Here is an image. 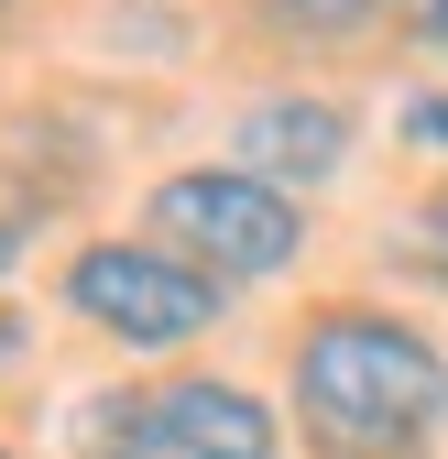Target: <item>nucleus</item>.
I'll return each mask as SVG.
<instances>
[{
    "mask_svg": "<svg viewBox=\"0 0 448 459\" xmlns=\"http://www.w3.org/2000/svg\"><path fill=\"white\" fill-rule=\"evenodd\" d=\"M230 153H241V176H263V186H317V176H340V153H350V121L328 99H263V109H241V132H230Z\"/></svg>",
    "mask_w": 448,
    "mask_h": 459,
    "instance_id": "5",
    "label": "nucleus"
},
{
    "mask_svg": "<svg viewBox=\"0 0 448 459\" xmlns=\"http://www.w3.org/2000/svg\"><path fill=\"white\" fill-rule=\"evenodd\" d=\"M372 12H394V0H273V22H306V33H361Z\"/></svg>",
    "mask_w": 448,
    "mask_h": 459,
    "instance_id": "6",
    "label": "nucleus"
},
{
    "mask_svg": "<svg viewBox=\"0 0 448 459\" xmlns=\"http://www.w3.org/2000/svg\"><path fill=\"white\" fill-rule=\"evenodd\" d=\"M296 405H306L317 448H340V459H405L448 416V361L426 351L416 328L340 307V317H317L296 339Z\"/></svg>",
    "mask_w": 448,
    "mask_h": 459,
    "instance_id": "1",
    "label": "nucleus"
},
{
    "mask_svg": "<svg viewBox=\"0 0 448 459\" xmlns=\"http://www.w3.org/2000/svg\"><path fill=\"white\" fill-rule=\"evenodd\" d=\"M405 132H416V143H437V153H448V99H416V109H405Z\"/></svg>",
    "mask_w": 448,
    "mask_h": 459,
    "instance_id": "7",
    "label": "nucleus"
},
{
    "mask_svg": "<svg viewBox=\"0 0 448 459\" xmlns=\"http://www.w3.org/2000/svg\"><path fill=\"white\" fill-rule=\"evenodd\" d=\"M22 263V219H0V273H12Z\"/></svg>",
    "mask_w": 448,
    "mask_h": 459,
    "instance_id": "8",
    "label": "nucleus"
},
{
    "mask_svg": "<svg viewBox=\"0 0 448 459\" xmlns=\"http://www.w3.org/2000/svg\"><path fill=\"white\" fill-rule=\"evenodd\" d=\"M0 459H12V448H0Z\"/></svg>",
    "mask_w": 448,
    "mask_h": 459,
    "instance_id": "10",
    "label": "nucleus"
},
{
    "mask_svg": "<svg viewBox=\"0 0 448 459\" xmlns=\"http://www.w3.org/2000/svg\"><path fill=\"white\" fill-rule=\"evenodd\" d=\"M66 307L109 339H132V351H176V339L219 328V273H197L164 241H88L66 263Z\"/></svg>",
    "mask_w": 448,
    "mask_h": 459,
    "instance_id": "3",
    "label": "nucleus"
},
{
    "mask_svg": "<svg viewBox=\"0 0 448 459\" xmlns=\"http://www.w3.org/2000/svg\"><path fill=\"white\" fill-rule=\"evenodd\" d=\"M153 230H164V252H186V263L219 273V284L285 273L296 241H306L296 197L263 186V176H241V164H186V176H164V186H153Z\"/></svg>",
    "mask_w": 448,
    "mask_h": 459,
    "instance_id": "2",
    "label": "nucleus"
},
{
    "mask_svg": "<svg viewBox=\"0 0 448 459\" xmlns=\"http://www.w3.org/2000/svg\"><path fill=\"white\" fill-rule=\"evenodd\" d=\"M426 44H448V0H426Z\"/></svg>",
    "mask_w": 448,
    "mask_h": 459,
    "instance_id": "9",
    "label": "nucleus"
},
{
    "mask_svg": "<svg viewBox=\"0 0 448 459\" xmlns=\"http://www.w3.org/2000/svg\"><path fill=\"white\" fill-rule=\"evenodd\" d=\"M99 459H273V416L241 383H164L88 427Z\"/></svg>",
    "mask_w": 448,
    "mask_h": 459,
    "instance_id": "4",
    "label": "nucleus"
}]
</instances>
